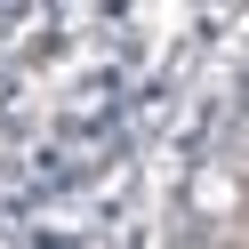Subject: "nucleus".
I'll return each mask as SVG.
<instances>
[{
    "label": "nucleus",
    "instance_id": "obj_1",
    "mask_svg": "<svg viewBox=\"0 0 249 249\" xmlns=\"http://www.w3.org/2000/svg\"><path fill=\"white\" fill-rule=\"evenodd\" d=\"M193 209L201 217H233L241 209V177H233V169H201L193 177Z\"/></svg>",
    "mask_w": 249,
    "mask_h": 249
}]
</instances>
